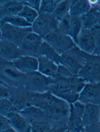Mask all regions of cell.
<instances>
[{
	"mask_svg": "<svg viewBox=\"0 0 100 132\" xmlns=\"http://www.w3.org/2000/svg\"><path fill=\"white\" fill-rule=\"evenodd\" d=\"M61 58L60 64L77 76L85 63V53L76 45L62 54Z\"/></svg>",
	"mask_w": 100,
	"mask_h": 132,
	"instance_id": "3957f363",
	"label": "cell"
},
{
	"mask_svg": "<svg viewBox=\"0 0 100 132\" xmlns=\"http://www.w3.org/2000/svg\"><path fill=\"white\" fill-rule=\"evenodd\" d=\"M83 28V23L81 17L71 16V27L70 36L74 42Z\"/></svg>",
	"mask_w": 100,
	"mask_h": 132,
	"instance_id": "83f0119b",
	"label": "cell"
},
{
	"mask_svg": "<svg viewBox=\"0 0 100 132\" xmlns=\"http://www.w3.org/2000/svg\"><path fill=\"white\" fill-rule=\"evenodd\" d=\"M60 1L59 0L41 1L40 9L38 13L53 14Z\"/></svg>",
	"mask_w": 100,
	"mask_h": 132,
	"instance_id": "f1b7e54d",
	"label": "cell"
},
{
	"mask_svg": "<svg viewBox=\"0 0 100 132\" xmlns=\"http://www.w3.org/2000/svg\"><path fill=\"white\" fill-rule=\"evenodd\" d=\"M11 88L0 85V100L8 98L10 95Z\"/></svg>",
	"mask_w": 100,
	"mask_h": 132,
	"instance_id": "f35d334b",
	"label": "cell"
},
{
	"mask_svg": "<svg viewBox=\"0 0 100 132\" xmlns=\"http://www.w3.org/2000/svg\"><path fill=\"white\" fill-rule=\"evenodd\" d=\"M99 107H100V110H99V122L100 123V105H99Z\"/></svg>",
	"mask_w": 100,
	"mask_h": 132,
	"instance_id": "ee69618b",
	"label": "cell"
},
{
	"mask_svg": "<svg viewBox=\"0 0 100 132\" xmlns=\"http://www.w3.org/2000/svg\"><path fill=\"white\" fill-rule=\"evenodd\" d=\"M2 39V37H1V30H0V40Z\"/></svg>",
	"mask_w": 100,
	"mask_h": 132,
	"instance_id": "f6af8a7d",
	"label": "cell"
},
{
	"mask_svg": "<svg viewBox=\"0 0 100 132\" xmlns=\"http://www.w3.org/2000/svg\"><path fill=\"white\" fill-rule=\"evenodd\" d=\"M31 124V132H47L52 127L51 122L45 121H33Z\"/></svg>",
	"mask_w": 100,
	"mask_h": 132,
	"instance_id": "4dcf8cb0",
	"label": "cell"
},
{
	"mask_svg": "<svg viewBox=\"0 0 100 132\" xmlns=\"http://www.w3.org/2000/svg\"><path fill=\"white\" fill-rule=\"evenodd\" d=\"M66 127V130L70 132H81L84 130L82 117L74 111L71 104L70 105V111Z\"/></svg>",
	"mask_w": 100,
	"mask_h": 132,
	"instance_id": "ffe728a7",
	"label": "cell"
},
{
	"mask_svg": "<svg viewBox=\"0 0 100 132\" xmlns=\"http://www.w3.org/2000/svg\"><path fill=\"white\" fill-rule=\"evenodd\" d=\"M43 40L61 55L76 45L72 38L56 29L47 35Z\"/></svg>",
	"mask_w": 100,
	"mask_h": 132,
	"instance_id": "52a82bcc",
	"label": "cell"
},
{
	"mask_svg": "<svg viewBox=\"0 0 100 132\" xmlns=\"http://www.w3.org/2000/svg\"><path fill=\"white\" fill-rule=\"evenodd\" d=\"M26 77L24 87L33 93L47 92L56 82L55 79L45 76L38 71L26 74Z\"/></svg>",
	"mask_w": 100,
	"mask_h": 132,
	"instance_id": "5b68a950",
	"label": "cell"
},
{
	"mask_svg": "<svg viewBox=\"0 0 100 132\" xmlns=\"http://www.w3.org/2000/svg\"><path fill=\"white\" fill-rule=\"evenodd\" d=\"M2 132H16L15 130L13 129L12 127L9 128L4 131H3Z\"/></svg>",
	"mask_w": 100,
	"mask_h": 132,
	"instance_id": "b9f144b4",
	"label": "cell"
},
{
	"mask_svg": "<svg viewBox=\"0 0 100 132\" xmlns=\"http://www.w3.org/2000/svg\"><path fill=\"white\" fill-rule=\"evenodd\" d=\"M91 8L94 9L98 12H100V0L89 1Z\"/></svg>",
	"mask_w": 100,
	"mask_h": 132,
	"instance_id": "60d3db41",
	"label": "cell"
},
{
	"mask_svg": "<svg viewBox=\"0 0 100 132\" xmlns=\"http://www.w3.org/2000/svg\"><path fill=\"white\" fill-rule=\"evenodd\" d=\"M75 0L60 1L53 13L57 21L70 15L71 7Z\"/></svg>",
	"mask_w": 100,
	"mask_h": 132,
	"instance_id": "cb8c5ba5",
	"label": "cell"
},
{
	"mask_svg": "<svg viewBox=\"0 0 100 132\" xmlns=\"http://www.w3.org/2000/svg\"><path fill=\"white\" fill-rule=\"evenodd\" d=\"M91 30L95 42V49L92 55H100V27L96 25Z\"/></svg>",
	"mask_w": 100,
	"mask_h": 132,
	"instance_id": "d6a6232c",
	"label": "cell"
},
{
	"mask_svg": "<svg viewBox=\"0 0 100 132\" xmlns=\"http://www.w3.org/2000/svg\"><path fill=\"white\" fill-rule=\"evenodd\" d=\"M18 15L32 25L38 16V12L28 6L23 5V7Z\"/></svg>",
	"mask_w": 100,
	"mask_h": 132,
	"instance_id": "4316f807",
	"label": "cell"
},
{
	"mask_svg": "<svg viewBox=\"0 0 100 132\" xmlns=\"http://www.w3.org/2000/svg\"><path fill=\"white\" fill-rule=\"evenodd\" d=\"M38 72L47 77L55 79L58 65L43 56L37 58Z\"/></svg>",
	"mask_w": 100,
	"mask_h": 132,
	"instance_id": "ac0fdd59",
	"label": "cell"
},
{
	"mask_svg": "<svg viewBox=\"0 0 100 132\" xmlns=\"http://www.w3.org/2000/svg\"><path fill=\"white\" fill-rule=\"evenodd\" d=\"M55 79L56 83L51 87L49 91L53 90H69L80 94L86 84L84 80L76 76Z\"/></svg>",
	"mask_w": 100,
	"mask_h": 132,
	"instance_id": "30bf717a",
	"label": "cell"
},
{
	"mask_svg": "<svg viewBox=\"0 0 100 132\" xmlns=\"http://www.w3.org/2000/svg\"><path fill=\"white\" fill-rule=\"evenodd\" d=\"M21 55L19 47L6 40H0V61H12Z\"/></svg>",
	"mask_w": 100,
	"mask_h": 132,
	"instance_id": "9a60e30c",
	"label": "cell"
},
{
	"mask_svg": "<svg viewBox=\"0 0 100 132\" xmlns=\"http://www.w3.org/2000/svg\"><path fill=\"white\" fill-rule=\"evenodd\" d=\"M85 55V63L77 76L86 84L100 82V55Z\"/></svg>",
	"mask_w": 100,
	"mask_h": 132,
	"instance_id": "277c9868",
	"label": "cell"
},
{
	"mask_svg": "<svg viewBox=\"0 0 100 132\" xmlns=\"http://www.w3.org/2000/svg\"><path fill=\"white\" fill-rule=\"evenodd\" d=\"M0 23H1V20H0Z\"/></svg>",
	"mask_w": 100,
	"mask_h": 132,
	"instance_id": "681fc988",
	"label": "cell"
},
{
	"mask_svg": "<svg viewBox=\"0 0 100 132\" xmlns=\"http://www.w3.org/2000/svg\"><path fill=\"white\" fill-rule=\"evenodd\" d=\"M65 132H69V131H68V130H66V131H65Z\"/></svg>",
	"mask_w": 100,
	"mask_h": 132,
	"instance_id": "7dc6e473",
	"label": "cell"
},
{
	"mask_svg": "<svg viewBox=\"0 0 100 132\" xmlns=\"http://www.w3.org/2000/svg\"><path fill=\"white\" fill-rule=\"evenodd\" d=\"M74 76L72 74L63 66L61 64H59L58 66V69H57V72L55 79L60 78H68V77H72Z\"/></svg>",
	"mask_w": 100,
	"mask_h": 132,
	"instance_id": "836d02e7",
	"label": "cell"
},
{
	"mask_svg": "<svg viewBox=\"0 0 100 132\" xmlns=\"http://www.w3.org/2000/svg\"><path fill=\"white\" fill-rule=\"evenodd\" d=\"M1 22H5L12 26L18 28H28L31 27V24L26 21L18 15L9 16L3 18Z\"/></svg>",
	"mask_w": 100,
	"mask_h": 132,
	"instance_id": "484cf974",
	"label": "cell"
},
{
	"mask_svg": "<svg viewBox=\"0 0 100 132\" xmlns=\"http://www.w3.org/2000/svg\"><path fill=\"white\" fill-rule=\"evenodd\" d=\"M7 117L11 127L16 132H31V124L20 112H12Z\"/></svg>",
	"mask_w": 100,
	"mask_h": 132,
	"instance_id": "2e32d148",
	"label": "cell"
},
{
	"mask_svg": "<svg viewBox=\"0 0 100 132\" xmlns=\"http://www.w3.org/2000/svg\"><path fill=\"white\" fill-rule=\"evenodd\" d=\"M40 56H43L52 61L57 65L60 64L61 55L58 54L55 50L43 40L39 49Z\"/></svg>",
	"mask_w": 100,
	"mask_h": 132,
	"instance_id": "603a6c76",
	"label": "cell"
},
{
	"mask_svg": "<svg viewBox=\"0 0 100 132\" xmlns=\"http://www.w3.org/2000/svg\"><path fill=\"white\" fill-rule=\"evenodd\" d=\"M19 112L30 123L33 121H45L51 122L45 112L38 107L34 105L30 106Z\"/></svg>",
	"mask_w": 100,
	"mask_h": 132,
	"instance_id": "d6986e66",
	"label": "cell"
},
{
	"mask_svg": "<svg viewBox=\"0 0 100 132\" xmlns=\"http://www.w3.org/2000/svg\"><path fill=\"white\" fill-rule=\"evenodd\" d=\"M81 132H85V130H82V131H81Z\"/></svg>",
	"mask_w": 100,
	"mask_h": 132,
	"instance_id": "c3c4849f",
	"label": "cell"
},
{
	"mask_svg": "<svg viewBox=\"0 0 100 132\" xmlns=\"http://www.w3.org/2000/svg\"><path fill=\"white\" fill-rule=\"evenodd\" d=\"M78 101L84 104L100 105V82L86 84L80 93Z\"/></svg>",
	"mask_w": 100,
	"mask_h": 132,
	"instance_id": "7c38bea8",
	"label": "cell"
},
{
	"mask_svg": "<svg viewBox=\"0 0 100 132\" xmlns=\"http://www.w3.org/2000/svg\"><path fill=\"white\" fill-rule=\"evenodd\" d=\"M66 130L65 125H57L52 126L47 132H65Z\"/></svg>",
	"mask_w": 100,
	"mask_h": 132,
	"instance_id": "ab89813d",
	"label": "cell"
},
{
	"mask_svg": "<svg viewBox=\"0 0 100 132\" xmlns=\"http://www.w3.org/2000/svg\"><path fill=\"white\" fill-rule=\"evenodd\" d=\"M84 130L85 132H100V123L98 121L86 126Z\"/></svg>",
	"mask_w": 100,
	"mask_h": 132,
	"instance_id": "74e56055",
	"label": "cell"
},
{
	"mask_svg": "<svg viewBox=\"0 0 100 132\" xmlns=\"http://www.w3.org/2000/svg\"><path fill=\"white\" fill-rule=\"evenodd\" d=\"M57 28L59 30L65 35L70 36L71 27V16L70 15L57 21Z\"/></svg>",
	"mask_w": 100,
	"mask_h": 132,
	"instance_id": "1f68e13d",
	"label": "cell"
},
{
	"mask_svg": "<svg viewBox=\"0 0 100 132\" xmlns=\"http://www.w3.org/2000/svg\"><path fill=\"white\" fill-rule=\"evenodd\" d=\"M57 20L53 14L38 13V15L31 25L32 31L44 39L47 35L57 28Z\"/></svg>",
	"mask_w": 100,
	"mask_h": 132,
	"instance_id": "8992f818",
	"label": "cell"
},
{
	"mask_svg": "<svg viewBox=\"0 0 100 132\" xmlns=\"http://www.w3.org/2000/svg\"><path fill=\"white\" fill-rule=\"evenodd\" d=\"M23 5H26L39 12L40 9L41 1L30 0V1H22Z\"/></svg>",
	"mask_w": 100,
	"mask_h": 132,
	"instance_id": "e575fe53",
	"label": "cell"
},
{
	"mask_svg": "<svg viewBox=\"0 0 100 132\" xmlns=\"http://www.w3.org/2000/svg\"><path fill=\"white\" fill-rule=\"evenodd\" d=\"M32 105L38 107L47 115L51 122L66 125L70 111V105L53 94L49 91L44 93L31 92Z\"/></svg>",
	"mask_w": 100,
	"mask_h": 132,
	"instance_id": "6da1fadb",
	"label": "cell"
},
{
	"mask_svg": "<svg viewBox=\"0 0 100 132\" xmlns=\"http://www.w3.org/2000/svg\"><path fill=\"white\" fill-rule=\"evenodd\" d=\"M43 39L33 32L25 36L19 46L21 55H27L36 58L40 56L39 49Z\"/></svg>",
	"mask_w": 100,
	"mask_h": 132,
	"instance_id": "9c48e42d",
	"label": "cell"
},
{
	"mask_svg": "<svg viewBox=\"0 0 100 132\" xmlns=\"http://www.w3.org/2000/svg\"><path fill=\"white\" fill-rule=\"evenodd\" d=\"M98 12L94 9H91L81 16L83 27L91 30L97 24Z\"/></svg>",
	"mask_w": 100,
	"mask_h": 132,
	"instance_id": "d4e9b609",
	"label": "cell"
},
{
	"mask_svg": "<svg viewBox=\"0 0 100 132\" xmlns=\"http://www.w3.org/2000/svg\"><path fill=\"white\" fill-rule=\"evenodd\" d=\"M15 112L18 111L8 98L0 100V114L7 117Z\"/></svg>",
	"mask_w": 100,
	"mask_h": 132,
	"instance_id": "f546056e",
	"label": "cell"
},
{
	"mask_svg": "<svg viewBox=\"0 0 100 132\" xmlns=\"http://www.w3.org/2000/svg\"><path fill=\"white\" fill-rule=\"evenodd\" d=\"M99 105L85 104V111L82 117L84 127L99 121Z\"/></svg>",
	"mask_w": 100,
	"mask_h": 132,
	"instance_id": "44dd1931",
	"label": "cell"
},
{
	"mask_svg": "<svg viewBox=\"0 0 100 132\" xmlns=\"http://www.w3.org/2000/svg\"><path fill=\"white\" fill-rule=\"evenodd\" d=\"M89 0H75L71 7L70 15L72 17H81L91 9Z\"/></svg>",
	"mask_w": 100,
	"mask_h": 132,
	"instance_id": "7402d4cb",
	"label": "cell"
},
{
	"mask_svg": "<svg viewBox=\"0 0 100 132\" xmlns=\"http://www.w3.org/2000/svg\"><path fill=\"white\" fill-rule=\"evenodd\" d=\"M23 6L22 1H0V20L6 16L18 15Z\"/></svg>",
	"mask_w": 100,
	"mask_h": 132,
	"instance_id": "e0dca14e",
	"label": "cell"
},
{
	"mask_svg": "<svg viewBox=\"0 0 100 132\" xmlns=\"http://www.w3.org/2000/svg\"><path fill=\"white\" fill-rule=\"evenodd\" d=\"M8 98L18 112L32 105L31 92L24 87L11 88L10 95Z\"/></svg>",
	"mask_w": 100,
	"mask_h": 132,
	"instance_id": "8fae6325",
	"label": "cell"
},
{
	"mask_svg": "<svg viewBox=\"0 0 100 132\" xmlns=\"http://www.w3.org/2000/svg\"><path fill=\"white\" fill-rule=\"evenodd\" d=\"M71 105L76 112L82 117L85 111V104L77 101Z\"/></svg>",
	"mask_w": 100,
	"mask_h": 132,
	"instance_id": "d590c367",
	"label": "cell"
},
{
	"mask_svg": "<svg viewBox=\"0 0 100 132\" xmlns=\"http://www.w3.org/2000/svg\"><path fill=\"white\" fill-rule=\"evenodd\" d=\"M0 85H4L3 84V83L1 82V81H0Z\"/></svg>",
	"mask_w": 100,
	"mask_h": 132,
	"instance_id": "bcb514c9",
	"label": "cell"
},
{
	"mask_svg": "<svg viewBox=\"0 0 100 132\" xmlns=\"http://www.w3.org/2000/svg\"><path fill=\"white\" fill-rule=\"evenodd\" d=\"M75 45L81 51L92 55L95 49V42L91 30L83 27L74 41Z\"/></svg>",
	"mask_w": 100,
	"mask_h": 132,
	"instance_id": "4fadbf2b",
	"label": "cell"
},
{
	"mask_svg": "<svg viewBox=\"0 0 100 132\" xmlns=\"http://www.w3.org/2000/svg\"><path fill=\"white\" fill-rule=\"evenodd\" d=\"M12 62L18 70L26 75L38 70V59L35 57L21 55Z\"/></svg>",
	"mask_w": 100,
	"mask_h": 132,
	"instance_id": "5bb4252c",
	"label": "cell"
},
{
	"mask_svg": "<svg viewBox=\"0 0 100 132\" xmlns=\"http://www.w3.org/2000/svg\"><path fill=\"white\" fill-rule=\"evenodd\" d=\"M0 30L2 39L20 46L23 39L29 32L32 31L31 27L18 28L1 22Z\"/></svg>",
	"mask_w": 100,
	"mask_h": 132,
	"instance_id": "ba28073f",
	"label": "cell"
},
{
	"mask_svg": "<svg viewBox=\"0 0 100 132\" xmlns=\"http://www.w3.org/2000/svg\"><path fill=\"white\" fill-rule=\"evenodd\" d=\"M26 75L16 69L12 61H0V81L9 88L24 87Z\"/></svg>",
	"mask_w": 100,
	"mask_h": 132,
	"instance_id": "7a4b0ae2",
	"label": "cell"
},
{
	"mask_svg": "<svg viewBox=\"0 0 100 132\" xmlns=\"http://www.w3.org/2000/svg\"><path fill=\"white\" fill-rule=\"evenodd\" d=\"M11 127L7 117L0 114V132H2Z\"/></svg>",
	"mask_w": 100,
	"mask_h": 132,
	"instance_id": "8d00e7d4",
	"label": "cell"
},
{
	"mask_svg": "<svg viewBox=\"0 0 100 132\" xmlns=\"http://www.w3.org/2000/svg\"><path fill=\"white\" fill-rule=\"evenodd\" d=\"M98 26L100 27V12H98V15L97 24Z\"/></svg>",
	"mask_w": 100,
	"mask_h": 132,
	"instance_id": "7bdbcfd3",
	"label": "cell"
}]
</instances>
